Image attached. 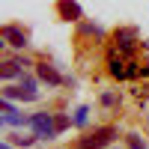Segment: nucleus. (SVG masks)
<instances>
[{
  "label": "nucleus",
  "mask_w": 149,
  "mask_h": 149,
  "mask_svg": "<svg viewBox=\"0 0 149 149\" xmlns=\"http://www.w3.org/2000/svg\"><path fill=\"white\" fill-rule=\"evenodd\" d=\"M12 143H21V146H30L33 137H24V134H12Z\"/></svg>",
  "instance_id": "7"
},
{
  "label": "nucleus",
  "mask_w": 149,
  "mask_h": 149,
  "mask_svg": "<svg viewBox=\"0 0 149 149\" xmlns=\"http://www.w3.org/2000/svg\"><path fill=\"white\" fill-rule=\"evenodd\" d=\"M128 146H131V149H146V146L140 143V137H137V134H128Z\"/></svg>",
  "instance_id": "8"
},
{
  "label": "nucleus",
  "mask_w": 149,
  "mask_h": 149,
  "mask_svg": "<svg viewBox=\"0 0 149 149\" xmlns=\"http://www.w3.org/2000/svg\"><path fill=\"white\" fill-rule=\"evenodd\" d=\"M36 72H39V78H42V81H48V84H60V74H57V69H54V66L39 63V69H36Z\"/></svg>",
  "instance_id": "6"
},
{
  "label": "nucleus",
  "mask_w": 149,
  "mask_h": 149,
  "mask_svg": "<svg viewBox=\"0 0 149 149\" xmlns=\"http://www.w3.org/2000/svg\"><path fill=\"white\" fill-rule=\"evenodd\" d=\"M86 113H90V110H86V107H81L78 113H74V122H78V125H84V122H86Z\"/></svg>",
  "instance_id": "9"
},
{
  "label": "nucleus",
  "mask_w": 149,
  "mask_h": 149,
  "mask_svg": "<svg viewBox=\"0 0 149 149\" xmlns=\"http://www.w3.org/2000/svg\"><path fill=\"white\" fill-rule=\"evenodd\" d=\"M113 128H98L95 134H90V137H84L81 140V149H102V146H107L110 140H113Z\"/></svg>",
  "instance_id": "2"
},
{
  "label": "nucleus",
  "mask_w": 149,
  "mask_h": 149,
  "mask_svg": "<svg viewBox=\"0 0 149 149\" xmlns=\"http://www.w3.org/2000/svg\"><path fill=\"white\" fill-rule=\"evenodd\" d=\"M30 128L36 131V137L51 140L54 134H57V119H54L51 113H33V116H30Z\"/></svg>",
  "instance_id": "1"
},
{
  "label": "nucleus",
  "mask_w": 149,
  "mask_h": 149,
  "mask_svg": "<svg viewBox=\"0 0 149 149\" xmlns=\"http://www.w3.org/2000/svg\"><path fill=\"white\" fill-rule=\"evenodd\" d=\"M0 149H12V146H9V143H3V146H0Z\"/></svg>",
  "instance_id": "11"
},
{
  "label": "nucleus",
  "mask_w": 149,
  "mask_h": 149,
  "mask_svg": "<svg viewBox=\"0 0 149 149\" xmlns=\"http://www.w3.org/2000/svg\"><path fill=\"white\" fill-rule=\"evenodd\" d=\"M27 66L24 60H9V63H3V69H0V74L9 81V78H15V74H21V69Z\"/></svg>",
  "instance_id": "5"
},
{
  "label": "nucleus",
  "mask_w": 149,
  "mask_h": 149,
  "mask_svg": "<svg viewBox=\"0 0 149 149\" xmlns=\"http://www.w3.org/2000/svg\"><path fill=\"white\" fill-rule=\"evenodd\" d=\"M69 125V116H57V131H63Z\"/></svg>",
  "instance_id": "10"
},
{
  "label": "nucleus",
  "mask_w": 149,
  "mask_h": 149,
  "mask_svg": "<svg viewBox=\"0 0 149 149\" xmlns=\"http://www.w3.org/2000/svg\"><path fill=\"white\" fill-rule=\"evenodd\" d=\"M57 9H60V15H63L66 21H78L81 18V6L74 3V0H60Z\"/></svg>",
  "instance_id": "3"
},
{
  "label": "nucleus",
  "mask_w": 149,
  "mask_h": 149,
  "mask_svg": "<svg viewBox=\"0 0 149 149\" xmlns=\"http://www.w3.org/2000/svg\"><path fill=\"white\" fill-rule=\"evenodd\" d=\"M3 39H9V45H15V48L27 45V36H24L18 27H3Z\"/></svg>",
  "instance_id": "4"
}]
</instances>
